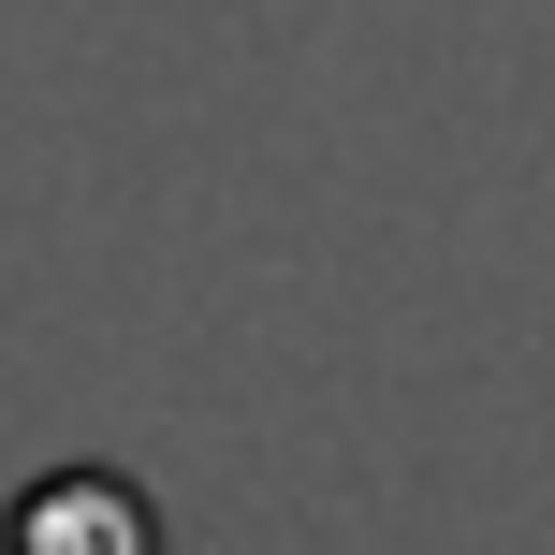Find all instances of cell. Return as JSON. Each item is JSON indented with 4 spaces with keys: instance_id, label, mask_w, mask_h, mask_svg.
<instances>
[{
    "instance_id": "1",
    "label": "cell",
    "mask_w": 555,
    "mask_h": 555,
    "mask_svg": "<svg viewBox=\"0 0 555 555\" xmlns=\"http://www.w3.org/2000/svg\"><path fill=\"white\" fill-rule=\"evenodd\" d=\"M0 555H162V498L117 468H44L15 498V541Z\"/></svg>"
}]
</instances>
